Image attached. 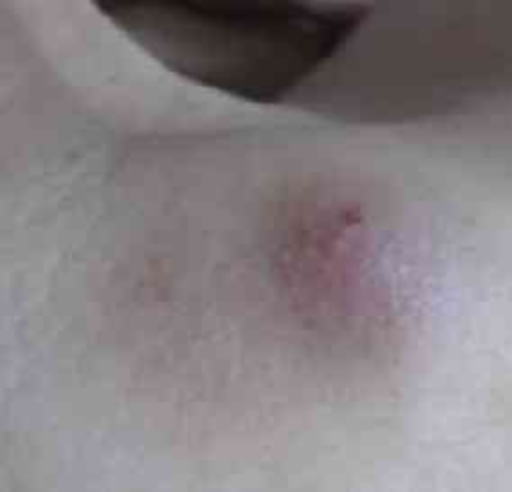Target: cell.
I'll return each instance as SVG.
<instances>
[{
    "instance_id": "cell-1",
    "label": "cell",
    "mask_w": 512,
    "mask_h": 492,
    "mask_svg": "<svg viewBox=\"0 0 512 492\" xmlns=\"http://www.w3.org/2000/svg\"><path fill=\"white\" fill-rule=\"evenodd\" d=\"M96 8L174 74L258 104L300 92L366 20L358 4L98 2Z\"/></svg>"
}]
</instances>
